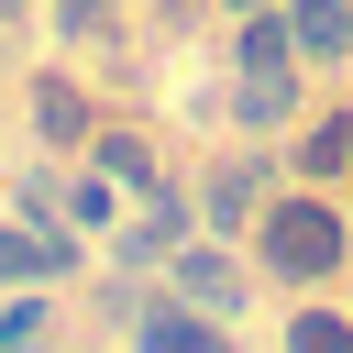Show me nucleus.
<instances>
[{
	"mask_svg": "<svg viewBox=\"0 0 353 353\" xmlns=\"http://www.w3.org/2000/svg\"><path fill=\"white\" fill-rule=\"evenodd\" d=\"M165 265H176V298H188V309H210V320H221V309L243 298V276H232V265H221L210 243H176Z\"/></svg>",
	"mask_w": 353,
	"mask_h": 353,
	"instance_id": "obj_3",
	"label": "nucleus"
},
{
	"mask_svg": "<svg viewBox=\"0 0 353 353\" xmlns=\"http://www.w3.org/2000/svg\"><path fill=\"white\" fill-rule=\"evenodd\" d=\"M232 11H265V0H232Z\"/></svg>",
	"mask_w": 353,
	"mask_h": 353,
	"instance_id": "obj_15",
	"label": "nucleus"
},
{
	"mask_svg": "<svg viewBox=\"0 0 353 353\" xmlns=\"http://www.w3.org/2000/svg\"><path fill=\"white\" fill-rule=\"evenodd\" d=\"M55 210H66V221H88V232H99V221H110V176H77V188H55Z\"/></svg>",
	"mask_w": 353,
	"mask_h": 353,
	"instance_id": "obj_12",
	"label": "nucleus"
},
{
	"mask_svg": "<svg viewBox=\"0 0 353 353\" xmlns=\"http://www.w3.org/2000/svg\"><path fill=\"white\" fill-rule=\"evenodd\" d=\"M44 276H66V243H55V232H11V221H0V287H44Z\"/></svg>",
	"mask_w": 353,
	"mask_h": 353,
	"instance_id": "obj_4",
	"label": "nucleus"
},
{
	"mask_svg": "<svg viewBox=\"0 0 353 353\" xmlns=\"http://www.w3.org/2000/svg\"><path fill=\"white\" fill-rule=\"evenodd\" d=\"M265 265H276V276H331V265H342V221H331L320 199H276V210H265Z\"/></svg>",
	"mask_w": 353,
	"mask_h": 353,
	"instance_id": "obj_1",
	"label": "nucleus"
},
{
	"mask_svg": "<svg viewBox=\"0 0 353 353\" xmlns=\"http://www.w3.org/2000/svg\"><path fill=\"white\" fill-rule=\"evenodd\" d=\"M232 110H243V121H287V110H298V77H287V66H243V99H232Z\"/></svg>",
	"mask_w": 353,
	"mask_h": 353,
	"instance_id": "obj_9",
	"label": "nucleus"
},
{
	"mask_svg": "<svg viewBox=\"0 0 353 353\" xmlns=\"http://www.w3.org/2000/svg\"><path fill=\"white\" fill-rule=\"evenodd\" d=\"M287 353H353V331H342L331 309H298V320H287Z\"/></svg>",
	"mask_w": 353,
	"mask_h": 353,
	"instance_id": "obj_11",
	"label": "nucleus"
},
{
	"mask_svg": "<svg viewBox=\"0 0 353 353\" xmlns=\"http://www.w3.org/2000/svg\"><path fill=\"white\" fill-rule=\"evenodd\" d=\"M176 243H188V210H176V199H154L143 221H121V254H132V265H154V254H176Z\"/></svg>",
	"mask_w": 353,
	"mask_h": 353,
	"instance_id": "obj_7",
	"label": "nucleus"
},
{
	"mask_svg": "<svg viewBox=\"0 0 353 353\" xmlns=\"http://www.w3.org/2000/svg\"><path fill=\"white\" fill-rule=\"evenodd\" d=\"M287 33H298V55H353V44H342V33H353V0H298Z\"/></svg>",
	"mask_w": 353,
	"mask_h": 353,
	"instance_id": "obj_8",
	"label": "nucleus"
},
{
	"mask_svg": "<svg viewBox=\"0 0 353 353\" xmlns=\"http://www.w3.org/2000/svg\"><path fill=\"white\" fill-rule=\"evenodd\" d=\"M243 210H254V165H232V176L210 188V221H243Z\"/></svg>",
	"mask_w": 353,
	"mask_h": 353,
	"instance_id": "obj_14",
	"label": "nucleus"
},
{
	"mask_svg": "<svg viewBox=\"0 0 353 353\" xmlns=\"http://www.w3.org/2000/svg\"><path fill=\"white\" fill-rule=\"evenodd\" d=\"M309 165L342 176V165H353V121H320V132H309Z\"/></svg>",
	"mask_w": 353,
	"mask_h": 353,
	"instance_id": "obj_13",
	"label": "nucleus"
},
{
	"mask_svg": "<svg viewBox=\"0 0 353 353\" xmlns=\"http://www.w3.org/2000/svg\"><path fill=\"white\" fill-rule=\"evenodd\" d=\"M33 132H44V143H88V99H77V77H33Z\"/></svg>",
	"mask_w": 353,
	"mask_h": 353,
	"instance_id": "obj_5",
	"label": "nucleus"
},
{
	"mask_svg": "<svg viewBox=\"0 0 353 353\" xmlns=\"http://www.w3.org/2000/svg\"><path fill=\"white\" fill-rule=\"evenodd\" d=\"M44 342H55L44 287H11V298H0V353H44Z\"/></svg>",
	"mask_w": 353,
	"mask_h": 353,
	"instance_id": "obj_6",
	"label": "nucleus"
},
{
	"mask_svg": "<svg viewBox=\"0 0 353 353\" xmlns=\"http://www.w3.org/2000/svg\"><path fill=\"white\" fill-rule=\"evenodd\" d=\"M99 176H110V188H154V154H143V132H99Z\"/></svg>",
	"mask_w": 353,
	"mask_h": 353,
	"instance_id": "obj_10",
	"label": "nucleus"
},
{
	"mask_svg": "<svg viewBox=\"0 0 353 353\" xmlns=\"http://www.w3.org/2000/svg\"><path fill=\"white\" fill-rule=\"evenodd\" d=\"M132 342H143V353H232L221 320L188 309V298H132Z\"/></svg>",
	"mask_w": 353,
	"mask_h": 353,
	"instance_id": "obj_2",
	"label": "nucleus"
}]
</instances>
